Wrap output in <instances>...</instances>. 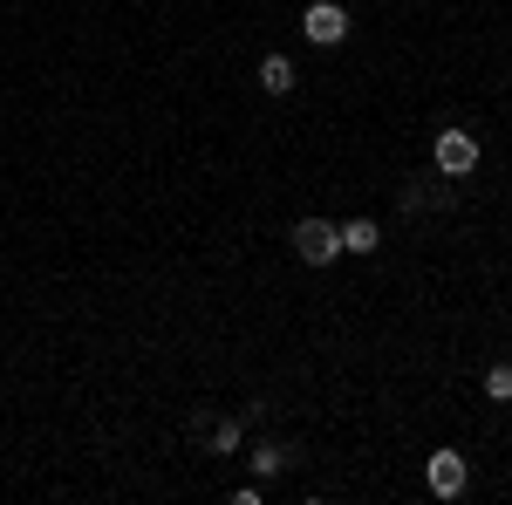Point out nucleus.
Here are the masks:
<instances>
[{
	"label": "nucleus",
	"instance_id": "f257e3e1",
	"mask_svg": "<svg viewBox=\"0 0 512 505\" xmlns=\"http://www.w3.org/2000/svg\"><path fill=\"white\" fill-rule=\"evenodd\" d=\"M294 253H301L308 267H328V260L342 253V226H328V219H301V226H294Z\"/></svg>",
	"mask_w": 512,
	"mask_h": 505
},
{
	"label": "nucleus",
	"instance_id": "f03ea898",
	"mask_svg": "<svg viewBox=\"0 0 512 505\" xmlns=\"http://www.w3.org/2000/svg\"><path fill=\"white\" fill-rule=\"evenodd\" d=\"M301 35L315 41V48H335V41L349 35V14H342V7H335V0H315V7H308V14H301Z\"/></svg>",
	"mask_w": 512,
	"mask_h": 505
},
{
	"label": "nucleus",
	"instance_id": "7ed1b4c3",
	"mask_svg": "<svg viewBox=\"0 0 512 505\" xmlns=\"http://www.w3.org/2000/svg\"><path fill=\"white\" fill-rule=\"evenodd\" d=\"M478 164V144L465 130H437V171H451V178H465Z\"/></svg>",
	"mask_w": 512,
	"mask_h": 505
},
{
	"label": "nucleus",
	"instance_id": "20e7f679",
	"mask_svg": "<svg viewBox=\"0 0 512 505\" xmlns=\"http://www.w3.org/2000/svg\"><path fill=\"white\" fill-rule=\"evenodd\" d=\"M424 478H431V492H437V499H458V492H465V458H458V451H437Z\"/></svg>",
	"mask_w": 512,
	"mask_h": 505
},
{
	"label": "nucleus",
	"instance_id": "39448f33",
	"mask_svg": "<svg viewBox=\"0 0 512 505\" xmlns=\"http://www.w3.org/2000/svg\"><path fill=\"white\" fill-rule=\"evenodd\" d=\"M376 246H383L376 219H349V226H342V253H376Z\"/></svg>",
	"mask_w": 512,
	"mask_h": 505
},
{
	"label": "nucleus",
	"instance_id": "423d86ee",
	"mask_svg": "<svg viewBox=\"0 0 512 505\" xmlns=\"http://www.w3.org/2000/svg\"><path fill=\"white\" fill-rule=\"evenodd\" d=\"M260 89H267V96L294 89V62H287V55H267V62H260Z\"/></svg>",
	"mask_w": 512,
	"mask_h": 505
},
{
	"label": "nucleus",
	"instance_id": "0eeeda50",
	"mask_svg": "<svg viewBox=\"0 0 512 505\" xmlns=\"http://www.w3.org/2000/svg\"><path fill=\"white\" fill-rule=\"evenodd\" d=\"M485 389H492V396H499V403H506V396H512V369H506V362H499V369H492V376H485Z\"/></svg>",
	"mask_w": 512,
	"mask_h": 505
}]
</instances>
